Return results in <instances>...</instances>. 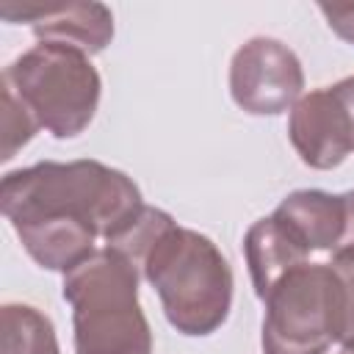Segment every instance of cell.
<instances>
[{
  "label": "cell",
  "mask_w": 354,
  "mask_h": 354,
  "mask_svg": "<svg viewBox=\"0 0 354 354\" xmlns=\"http://www.w3.org/2000/svg\"><path fill=\"white\" fill-rule=\"evenodd\" d=\"M144 207L138 185L100 160H44L8 171L0 183V210L25 252L47 271L69 274L119 235Z\"/></svg>",
  "instance_id": "cell-1"
},
{
  "label": "cell",
  "mask_w": 354,
  "mask_h": 354,
  "mask_svg": "<svg viewBox=\"0 0 354 354\" xmlns=\"http://www.w3.org/2000/svg\"><path fill=\"white\" fill-rule=\"evenodd\" d=\"M169 324L188 337L213 335L232 307V268L202 232L171 224L141 266Z\"/></svg>",
  "instance_id": "cell-2"
},
{
  "label": "cell",
  "mask_w": 354,
  "mask_h": 354,
  "mask_svg": "<svg viewBox=\"0 0 354 354\" xmlns=\"http://www.w3.org/2000/svg\"><path fill=\"white\" fill-rule=\"evenodd\" d=\"M64 299L72 307L75 354H152V329L138 304V268L102 246L69 274Z\"/></svg>",
  "instance_id": "cell-3"
},
{
  "label": "cell",
  "mask_w": 354,
  "mask_h": 354,
  "mask_svg": "<svg viewBox=\"0 0 354 354\" xmlns=\"http://www.w3.org/2000/svg\"><path fill=\"white\" fill-rule=\"evenodd\" d=\"M3 83L22 100L39 127L55 138L80 136L91 124L102 94L100 72L88 55L50 41L17 55L6 66Z\"/></svg>",
  "instance_id": "cell-4"
},
{
  "label": "cell",
  "mask_w": 354,
  "mask_h": 354,
  "mask_svg": "<svg viewBox=\"0 0 354 354\" xmlns=\"http://www.w3.org/2000/svg\"><path fill=\"white\" fill-rule=\"evenodd\" d=\"M263 304V354H326L340 340V282L329 263L296 266Z\"/></svg>",
  "instance_id": "cell-5"
},
{
  "label": "cell",
  "mask_w": 354,
  "mask_h": 354,
  "mask_svg": "<svg viewBox=\"0 0 354 354\" xmlns=\"http://www.w3.org/2000/svg\"><path fill=\"white\" fill-rule=\"evenodd\" d=\"M304 88L299 55L279 39L254 36L230 61L232 102L252 116H277L296 105Z\"/></svg>",
  "instance_id": "cell-6"
},
{
  "label": "cell",
  "mask_w": 354,
  "mask_h": 354,
  "mask_svg": "<svg viewBox=\"0 0 354 354\" xmlns=\"http://www.w3.org/2000/svg\"><path fill=\"white\" fill-rule=\"evenodd\" d=\"M288 136L304 166L335 169L354 152V111L335 86L313 88L290 108Z\"/></svg>",
  "instance_id": "cell-7"
},
{
  "label": "cell",
  "mask_w": 354,
  "mask_h": 354,
  "mask_svg": "<svg viewBox=\"0 0 354 354\" xmlns=\"http://www.w3.org/2000/svg\"><path fill=\"white\" fill-rule=\"evenodd\" d=\"M0 17L8 22H30L39 41L66 44L86 55L102 53L113 39V14L105 3L94 0L3 3Z\"/></svg>",
  "instance_id": "cell-8"
},
{
  "label": "cell",
  "mask_w": 354,
  "mask_h": 354,
  "mask_svg": "<svg viewBox=\"0 0 354 354\" xmlns=\"http://www.w3.org/2000/svg\"><path fill=\"white\" fill-rule=\"evenodd\" d=\"M307 252H337L346 238L343 194L301 188L288 194L271 213Z\"/></svg>",
  "instance_id": "cell-9"
},
{
  "label": "cell",
  "mask_w": 354,
  "mask_h": 354,
  "mask_svg": "<svg viewBox=\"0 0 354 354\" xmlns=\"http://www.w3.org/2000/svg\"><path fill=\"white\" fill-rule=\"evenodd\" d=\"M243 254H246V266H249V277L254 285L257 299L263 301L268 296V290L296 266L307 263V249L274 218H257L246 238H243Z\"/></svg>",
  "instance_id": "cell-10"
},
{
  "label": "cell",
  "mask_w": 354,
  "mask_h": 354,
  "mask_svg": "<svg viewBox=\"0 0 354 354\" xmlns=\"http://www.w3.org/2000/svg\"><path fill=\"white\" fill-rule=\"evenodd\" d=\"M0 354H61L53 321L30 304H3Z\"/></svg>",
  "instance_id": "cell-11"
},
{
  "label": "cell",
  "mask_w": 354,
  "mask_h": 354,
  "mask_svg": "<svg viewBox=\"0 0 354 354\" xmlns=\"http://www.w3.org/2000/svg\"><path fill=\"white\" fill-rule=\"evenodd\" d=\"M171 224H177V221H174L166 210H158V207L144 205V207L138 210V216H136L119 235H113L105 246L113 249V252H119L122 257H127V260L141 271L147 254L152 252V246L158 243V238H160Z\"/></svg>",
  "instance_id": "cell-12"
},
{
  "label": "cell",
  "mask_w": 354,
  "mask_h": 354,
  "mask_svg": "<svg viewBox=\"0 0 354 354\" xmlns=\"http://www.w3.org/2000/svg\"><path fill=\"white\" fill-rule=\"evenodd\" d=\"M39 130L33 113L22 105V100L3 83V155L0 160H11L17 149H22Z\"/></svg>",
  "instance_id": "cell-13"
},
{
  "label": "cell",
  "mask_w": 354,
  "mask_h": 354,
  "mask_svg": "<svg viewBox=\"0 0 354 354\" xmlns=\"http://www.w3.org/2000/svg\"><path fill=\"white\" fill-rule=\"evenodd\" d=\"M332 271L340 282V346L354 351V246L332 252Z\"/></svg>",
  "instance_id": "cell-14"
},
{
  "label": "cell",
  "mask_w": 354,
  "mask_h": 354,
  "mask_svg": "<svg viewBox=\"0 0 354 354\" xmlns=\"http://www.w3.org/2000/svg\"><path fill=\"white\" fill-rule=\"evenodd\" d=\"M326 25L348 44H354V3H318Z\"/></svg>",
  "instance_id": "cell-15"
},
{
  "label": "cell",
  "mask_w": 354,
  "mask_h": 354,
  "mask_svg": "<svg viewBox=\"0 0 354 354\" xmlns=\"http://www.w3.org/2000/svg\"><path fill=\"white\" fill-rule=\"evenodd\" d=\"M343 202H346V238H343V246H354V191H346L343 194Z\"/></svg>",
  "instance_id": "cell-16"
},
{
  "label": "cell",
  "mask_w": 354,
  "mask_h": 354,
  "mask_svg": "<svg viewBox=\"0 0 354 354\" xmlns=\"http://www.w3.org/2000/svg\"><path fill=\"white\" fill-rule=\"evenodd\" d=\"M340 354H354V351H348V348H343V351H340Z\"/></svg>",
  "instance_id": "cell-17"
}]
</instances>
